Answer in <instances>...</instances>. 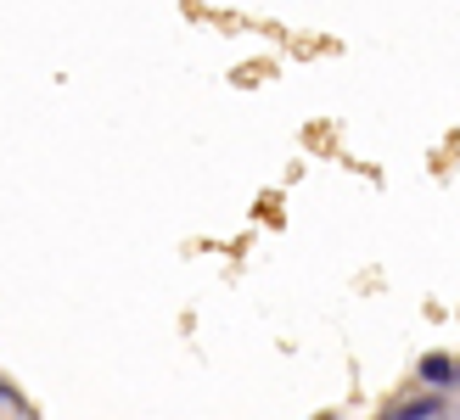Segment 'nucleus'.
<instances>
[{"label":"nucleus","instance_id":"f03ea898","mask_svg":"<svg viewBox=\"0 0 460 420\" xmlns=\"http://www.w3.org/2000/svg\"><path fill=\"white\" fill-rule=\"evenodd\" d=\"M444 415V398H416V404H404L394 420H438Z\"/></svg>","mask_w":460,"mask_h":420},{"label":"nucleus","instance_id":"f257e3e1","mask_svg":"<svg viewBox=\"0 0 460 420\" xmlns=\"http://www.w3.org/2000/svg\"><path fill=\"white\" fill-rule=\"evenodd\" d=\"M455 381H460V364H455L449 354H427V359H421V387L444 392V387H455Z\"/></svg>","mask_w":460,"mask_h":420},{"label":"nucleus","instance_id":"7ed1b4c3","mask_svg":"<svg viewBox=\"0 0 460 420\" xmlns=\"http://www.w3.org/2000/svg\"><path fill=\"white\" fill-rule=\"evenodd\" d=\"M320 420H332V415H320Z\"/></svg>","mask_w":460,"mask_h":420}]
</instances>
